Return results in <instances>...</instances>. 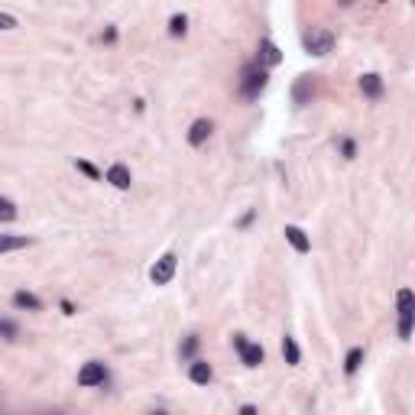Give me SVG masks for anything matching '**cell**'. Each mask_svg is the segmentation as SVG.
<instances>
[{
  "instance_id": "6da1fadb",
  "label": "cell",
  "mask_w": 415,
  "mask_h": 415,
  "mask_svg": "<svg viewBox=\"0 0 415 415\" xmlns=\"http://www.w3.org/2000/svg\"><path fill=\"white\" fill-rule=\"evenodd\" d=\"M269 85V75L263 65H253V68H247L244 78H240V95L247 97V101H256V97L263 95V88Z\"/></svg>"
},
{
  "instance_id": "7a4b0ae2",
  "label": "cell",
  "mask_w": 415,
  "mask_h": 415,
  "mask_svg": "<svg viewBox=\"0 0 415 415\" xmlns=\"http://www.w3.org/2000/svg\"><path fill=\"white\" fill-rule=\"evenodd\" d=\"M302 46H305V52L309 55H328L334 49V36L328 30H321V26H311L305 36H302Z\"/></svg>"
},
{
  "instance_id": "3957f363",
  "label": "cell",
  "mask_w": 415,
  "mask_h": 415,
  "mask_svg": "<svg viewBox=\"0 0 415 415\" xmlns=\"http://www.w3.org/2000/svg\"><path fill=\"white\" fill-rule=\"evenodd\" d=\"M396 305H399V338H403V341H409V334H412V315H415L412 289H399Z\"/></svg>"
},
{
  "instance_id": "277c9868",
  "label": "cell",
  "mask_w": 415,
  "mask_h": 415,
  "mask_svg": "<svg viewBox=\"0 0 415 415\" xmlns=\"http://www.w3.org/2000/svg\"><path fill=\"white\" fill-rule=\"evenodd\" d=\"M175 263H179V260H175V253L160 256V260H156V267L149 269V279H153L156 286H169L172 276H175Z\"/></svg>"
},
{
  "instance_id": "5b68a950",
  "label": "cell",
  "mask_w": 415,
  "mask_h": 415,
  "mask_svg": "<svg viewBox=\"0 0 415 415\" xmlns=\"http://www.w3.org/2000/svg\"><path fill=\"white\" fill-rule=\"evenodd\" d=\"M234 347H237V354H240L244 367H260V363H263V347H260V344H247L244 334L234 338Z\"/></svg>"
},
{
  "instance_id": "8992f818",
  "label": "cell",
  "mask_w": 415,
  "mask_h": 415,
  "mask_svg": "<svg viewBox=\"0 0 415 415\" xmlns=\"http://www.w3.org/2000/svg\"><path fill=\"white\" fill-rule=\"evenodd\" d=\"M104 380H107V370H104V363H97V360H88L78 370V383L81 386H101Z\"/></svg>"
},
{
  "instance_id": "52a82bcc",
  "label": "cell",
  "mask_w": 415,
  "mask_h": 415,
  "mask_svg": "<svg viewBox=\"0 0 415 415\" xmlns=\"http://www.w3.org/2000/svg\"><path fill=\"white\" fill-rule=\"evenodd\" d=\"M256 59H260L263 68H273V65L282 62V52H279V46L273 43V39H260V55H256Z\"/></svg>"
},
{
  "instance_id": "ba28073f",
  "label": "cell",
  "mask_w": 415,
  "mask_h": 415,
  "mask_svg": "<svg viewBox=\"0 0 415 415\" xmlns=\"http://www.w3.org/2000/svg\"><path fill=\"white\" fill-rule=\"evenodd\" d=\"M311 95H315V81H311L309 75H302V78L296 81V88H292V101L302 107V104H309L311 101Z\"/></svg>"
},
{
  "instance_id": "9c48e42d",
  "label": "cell",
  "mask_w": 415,
  "mask_h": 415,
  "mask_svg": "<svg viewBox=\"0 0 415 415\" xmlns=\"http://www.w3.org/2000/svg\"><path fill=\"white\" fill-rule=\"evenodd\" d=\"M211 130H214V124L208 117H202V120H195L192 127H189V143H192V146H202L204 139L211 137Z\"/></svg>"
},
{
  "instance_id": "30bf717a",
  "label": "cell",
  "mask_w": 415,
  "mask_h": 415,
  "mask_svg": "<svg viewBox=\"0 0 415 415\" xmlns=\"http://www.w3.org/2000/svg\"><path fill=\"white\" fill-rule=\"evenodd\" d=\"M107 182H110L114 189H120V192H127L130 189V169L124 166V162H114V166L107 169Z\"/></svg>"
},
{
  "instance_id": "8fae6325",
  "label": "cell",
  "mask_w": 415,
  "mask_h": 415,
  "mask_svg": "<svg viewBox=\"0 0 415 415\" xmlns=\"http://www.w3.org/2000/svg\"><path fill=\"white\" fill-rule=\"evenodd\" d=\"M286 240L292 244V250L296 253H309V237H305V231L302 227H296V224H286Z\"/></svg>"
},
{
  "instance_id": "7c38bea8",
  "label": "cell",
  "mask_w": 415,
  "mask_h": 415,
  "mask_svg": "<svg viewBox=\"0 0 415 415\" xmlns=\"http://www.w3.org/2000/svg\"><path fill=\"white\" fill-rule=\"evenodd\" d=\"M189 376H192V383L208 386V383H211V376H214V370L204 360H192V367H189Z\"/></svg>"
},
{
  "instance_id": "4fadbf2b",
  "label": "cell",
  "mask_w": 415,
  "mask_h": 415,
  "mask_svg": "<svg viewBox=\"0 0 415 415\" xmlns=\"http://www.w3.org/2000/svg\"><path fill=\"white\" fill-rule=\"evenodd\" d=\"M360 91L367 97H373V101H376V97L383 95V78H380V75H373V72L363 75V78H360Z\"/></svg>"
},
{
  "instance_id": "5bb4252c",
  "label": "cell",
  "mask_w": 415,
  "mask_h": 415,
  "mask_svg": "<svg viewBox=\"0 0 415 415\" xmlns=\"http://www.w3.org/2000/svg\"><path fill=\"white\" fill-rule=\"evenodd\" d=\"M26 247H30V237L0 234V253H13V250H26Z\"/></svg>"
},
{
  "instance_id": "9a60e30c",
  "label": "cell",
  "mask_w": 415,
  "mask_h": 415,
  "mask_svg": "<svg viewBox=\"0 0 415 415\" xmlns=\"http://www.w3.org/2000/svg\"><path fill=\"white\" fill-rule=\"evenodd\" d=\"M282 357H286V363L289 367H298V360H302V351H298V344H296V338H282Z\"/></svg>"
},
{
  "instance_id": "2e32d148",
  "label": "cell",
  "mask_w": 415,
  "mask_h": 415,
  "mask_svg": "<svg viewBox=\"0 0 415 415\" xmlns=\"http://www.w3.org/2000/svg\"><path fill=\"white\" fill-rule=\"evenodd\" d=\"M13 305H17V309H30V311L43 309V302L32 296V292H17V296H13Z\"/></svg>"
},
{
  "instance_id": "e0dca14e",
  "label": "cell",
  "mask_w": 415,
  "mask_h": 415,
  "mask_svg": "<svg viewBox=\"0 0 415 415\" xmlns=\"http://www.w3.org/2000/svg\"><path fill=\"white\" fill-rule=\"evenodd\" d=\"M0 221L3 224L17 221V204H13L10 198H3V195H0Z\"/></svg>"
},
{
  "instance_id": "ac0fdd59",
  "label": "cell",
  "mask_w": 415,
  "mask_h": 415,
  "mask_svg": "<svg viewBox=\"0 0 415 415\" xmlns=\"http://www.w3.org/2000/svg\"><path fill=\"white\" fill-rule=\"evenodd\" d=\"M185 30H189V20H185L182 13L169 20V36H175V39H179V36H185Z\"/></svg>"
},
{
  "instance_id": "d6986e66",
  "label": "cell",
  "mask_w": 415,
  "mask_h": 415,
  "mask_svg": "<svg viewBox=\"0 0 415 415\" xmlns=\"http://www.w3.org/2000/svg\"><path fill=\"white\" fill-rule=\"evenodd\" d=\"M360 360H363V351H360V347H354V351L347 354V360H344V373H357Z\"/></svg>"
},
{
  "instance_id": "ffe728a7",
  "label": "cell",
  "mask_w": 415,
  "mask_h": 415,
  "mask_svg": "<svg viewBox=\"0 0 415 415\" xmlns=\"http://www.w3.org/2000/svg\"><path fill=\"white\" fill-rule=\"evenodd\" d=\"M0 338H3V341H17V325L7 318H0Z\"/></svg>"
},
{
  "instance_id": "44dd1931",
  "label": "cell",
  "mask_w": 415,
  "mask_h": 415,
  "mask_svg": "<svg viewBox=\"0 0 415 415\" xmlns=\"http://www.w3.org/2000/svg\"><path fill=\"white\" fill-rule=\"evenodd\" d=\"M195 351H198V338H185V344H182V357L189 360V357H195Z\"/></svg>"
},
{
  "instance_id": "7402d4cb",
  "label": "cell",
  "mask_w": 415,
  "mask_h": 415,
  "mask_svg": "<svg viewBox=\"0 0 415 415\" xmlns=\"http://www.w3.org/2000/svg\"><path fill=\"white\" fill-rule=\"evenodd\" d=\"M75 166H78V169L85 172L88 179H101V172H97V169H95V166H91V162H85V160H78V162H75Z\"/></svg>"
},
{
  "instance_id": "603a6c76",
  "label": "cell",
  "mask_w": 415,
  "mask_h": 415,
  "mask_svg": "<svg viewBox=\"0 0 415 415\" xmlns=\"http://www.w3.org/2000/svg\"><path fill=\"white\" fill-rule=\"evenodd\" d=\"M0 30H17V17L13 13H0Z\"/></svg>"
},
{
  "instance_id": "cb8c5ba5",
  "label": "cell",
  "mask_w": 415,
  "mask_h": 415,
  "mask_svg": "<svg viewBox=\"0 0 415 415\" xmlns=\"http://www.w3.org/2000/svg\"><path fill=\"white\" fill-rule=\"evenodd\" d=\"M341 149H344V160H354V153H357V146H354V139H344Z\"/></svg>"
},
{
  "instance_id": "d4e9b609",
  "label": "cell",
  "mask_w": 415,
  "mask_h": 415,
  "mask_svg": "<svg viewBox=\"0 0 415 415\" xmlns=\"http://www.w3.org/2000/svg\"><path fill=\"white\" fill-rule=\"evenodd\" d=\"M338 3H341V7H351V3H354V0H338Z\"/></svg>"
},
{
  "instance_id": "484cf974",
  "label": "cell",
  "mask_w": 415,
  "mask_h": 415,
  "mask_svg": "<svg viewBox=\"0 0 415 415\" xmlns=\"http://www.w3.org/2000/svg\"><path fill=\"white\" fill-rule=\"evenodd\" d=\"M380 3H386V0H380Z\"/></svg>"
}]
</instances>
